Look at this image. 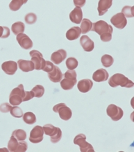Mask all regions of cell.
<instances>
[{
  "label": "cell",
  "instance_id": "cell-1",
  "mask_svg": "<svg viewBox=\"0 0 134 152\" xmlns=\"http://www.w3.org/2000/svg\"><path fill=\"white\" fill-rule=\"evenodd\" d=\"M109 86L112 88H116L117 86H121L123 88H130L133 87L134 83L131 81L129 78L125 77L124 75L116 73L113 75L108 80Z\"/></svg>",
  "mask_w": 134,
  "mask_h": 152
},
{
  "label": "cell",
  "instance_id": "cell-2",
  "mask_svg": "<svg viewBox=\"0 0 134 152\" xmlns=\"http://www.w3.org/2000/svg\"><path fill=\"white\" fill-rule=\"evenodd\" d=\"M26 91L24 89V86L20 84L17 88L12 90L9 96V102L11 105L15 106H19L22 102H24L25 97Z\"/></svg>",
  "mask_w": 134,
  "mask_h": 152
},
{
  "label": "cell",
  "instance_id": "cell-3",
  "mask_svg": "<svg viewBox=\"0 0 134 152\" xmlns=\"http://www.w3.org/2000/svg\"><path fill=\"white\" fill-rule=\"evenodd\" d=\"M64 79H62L61 81V86L63 90H72L77 83V72L75 69H68L66 71L64 75Z\"/></svg>",
  "mask_w": 134,
  "mask_h": 152
},
{
  "label": "cell",
  "instance_id": "cell-4",
  "mask_svg": "<svg viewBox=\"0 0 134 152\" xmlns=\"http://www.w3.org/2000/svg\"><path fill=\"white\" fill-rule=\"evenodd\" d=\"M42 128L45 134L50 136L52 143H57L61 140L62 131L59 127H55L52 124H45Z\"/></svg>",
  "mask_w": 134,
  "mask_h": 152
},
{
  "label": "cell",
  "instance_id": "cell-5",
  "mask_svg": "<svg viewBox=\"0 0 134 152\" xmlns=\"http://www.w3.org/2000/svg\"><path fill=\"white\" fill-rule=\"evenodd\" d=\"M8 149L11 152H25L28 149V145L24 140L18 141L15 137L11 135L8 143Z\"/></svg>",
  "mask_w": 134,
  "mask_h": 152
},
{
  "label": "cell",
  "instance_id": "cell-6",
  "mask_svg": "<svg viewBox=\"0 0 134 152\" xmlns=\"http://www.w3.org/2000/svg\"><path fill=\"white\" fill-rule=\"evenodd\" d=\"M74 143L79 146L81 152H94V148L91 144L86 142V136L83 133H80L75 137Z\"/></svg>",
  "mask_w": 134,
  "mask_h": 152
},
{
  "label": "cell",
  "instance_id": "cell-7",
  "mask_svg": "<svg viewBox=\"0 0 134 152\" xmlns=\"http://www.w3.org/2000/svg\"><path fill=\"white\" fill-rule=\"evenodd\" d=\"M53 110L55 113H59L60 118L63 120H69L72 116V110L64 103H61L55 105L53 107Z\"/></svg>",
  "mask_w": 134,
  "mask_h": 152
},
{
  "label": "cell",
  "instance_id": "cell-8",
  "mask_svg": "<svg viewBox=\"0 0 134 152\" xmlns=\"http://www.w3.org/2000/svg\"><path fill=\"white\" fill-rule=\"evenodd\" d=\"M29 54L30 56L31 57V61L34 64L35 69H36V70L42 69L43 67H45V63H46V61L42 58V54L37 50L31 51Z\"/></svg>",
  "mask_w": 134,
  "mask_h": 152
},
{
  "label": "cell",
  "instance_id": "cell-9",
  "mask_svg": "<svg viewBox=\"0 0 134 152\" xmlns=\"http://www.w3.org/2000/svg\"><path fill=\"white\" fill-rule=\"evenodd\" d=\"M92 31L96 32L97 34L102 35L106 32H113V28L112 26L107 23L104 20H100L92 24V28L91 29Z\"/></svg>",
  "mask_w": 134,
  "mask_h": 152
},
{
  "label": "cell",
  "instance_id": "cell-10",
  "mask_svg": "<svg viewBox=\"0 0 134 152\" xmlns=\"http://www.w3.org/2000/svg\"><path fill=\"white\" fill-rule=\"evenodd\" d=\"M106 113L108 116L112 119V120L115 121V122L121 120L124 115L123 110L115 104H110L107 107Z\"/></svg>",
  "mask_w": 134,
  "mask_h": 152
},
{
  "label": "cell",
  "instance_id": "cell-11",
  "mask_svg": "<svg viewBox=\"0 0 134 152\" xmlns=\"http://www.w3.org/2000/svg\"><path fill=\"white\" fill-rule=\"evenodd\" d=\"M44 136V130L40 126H36L30 133L29 141L31 142L37 144L42 141Z\"/></svg>",
  "mask_w": 134,
  "mask_h": 152
},
{
  "label": "cell",
  "instance_id": "cell-12",
  "mask_svg": "<svg viewBox=\"0 0 134 152\" xmlns=\"http://www.w3.org/2000/svg\"><path fill=\"white\" fill-rule=\"evenodd\" d=\"M111 22L117 28L122 29L127 26V20L122 13H118L111 18Z\"/></svg>",
  "mask_w": 134,
  "mask_h": 152
},
{
  "label": "cell",
  "instance_id": "cell-13",
  "mask_svg": "<svg viewBox=\"0 0 134 152\" xmlns=\"http://www.w3.org/2000/svg\"><path fill=\"white\" fill-rule=\"evenodd\" d=\"M16 40H17L20 46L21 47L22 49H26V50L31 49L33 45H34L31 38L27 36V35L24 34V33H21V34H18L17 37H16Z\"/></svg>",
  "mask_w": 134,
  "mask_h": 152
},
{
  "label": "cell",
  "instance_id": "cell-14",
  "mask_svg": "<svg viewBox=\"0 0 134 152\" xmlns=\"http://www.w3.org/2000/svg\"><path fill=\"white\" fill-rule=\"evenodd\" d=\"M18 68V63L13 61H6L1 65V69L8 75H13Z\"/></svg>",
  "mask_w": 134,
  "mask_h": 152
},
{
  "label": "cell",
  "instance_id": "cell-15",
  "mask_svg": "<svg viewBox=\"0 0 134 152\" xmlns=\"http://www.w3.org/2000/svg\"><path fill=\"white\" fill-rule=\"evenodd\" d=\"M80 43H81V45L83 47V50L86 51V52H92L94 48V42L86 35H83L80 38Z\"/></svg>",
  "mask_w": 134,
  "mask_h": 152
},
{
  "label": "cell",
  "instance_id": "cell-16",
  "mask_svg": "<svg viewBox=\"0 0 134 152\" xmlns=\"http://www.w3.org/2000/svg\"><path fill=\"white\" fill-rule=\"evenodd\" d=\"M70 20L72 23L80 24L83 20V12L81 7H75L70 13Z\"/></svg>",
  "mask_w": 134,
  "mask_h": 152
},
{
  "label": "cell",
  "instance_id": "cell-17",
  "mask_svg": "<svg viewBox=\"0 0 134 152\" xmlns=\"http://www.w3.org/2000/svg\"><path fill=\"white\" fill-rule=\"evenodd\" d=\"M92 86H93V82L92 80L88 79L81 80L77 83L78 90L83 93H86V92H89L92 89Z\"/></svg>",
  "mask_w": 134,
  "mask_h": 152
},
{
  "label": "cell",
  "instance_id": "cell-18",
  "mask_svg": "<svg viewBox=\"0 0 134 152\" xmlns=\"http://www.w3.org/2000/svg\"><path fill=\"white\" fill-rule=\"evenodd\" d=\"M67 57V52L64 49H59L53 52L51 56V61L55 64L59 65L65 60Z\"/></svg>",
  "mask_w": 134,
  "mask_h": 152
},
{
  "label": "cell",
  "instance_id": "cell-19",
  "mask_svg": "<svg viewBox=\"0 0 134 152\" xmlns=\"http://www.w3.org/2000/svg\"><path fill=\"white\" fill-rule=\"evenodd\" d=\"M113 4V0H100L98 3L97 11L99 15L102 16L108 11Z\"/></svg>",
  "mask_w": 134,
  "mask_h": 152
},
{
  "label": "cell",
  "instance_id": "cell-20",
  "mask_svg": "<svg viewBox=\"0 0 134 152\" xmlns=\"http://www.w3.org/2000/svg\"><path fill=\"white\" fill-rule=\"evenodd\" d=\"M109 75L105 69L101 68L94 72L92 75V79L96 82H104L108 79Z\"/></svg>",
  "mask_w": 134,
  "mask_h": 152
},
{
  "label": "cell",
  "instance_id": "cell-21",
  "mask_svg": "<svg viewBox=\"0 0 134 152\" xmlns=\"http://www.w3.org/2000/svg\"><path fill=\"white\" fill-rule=\"evenodd\" d=\"M48 77L49 80L53 83H59L63 79V74L59 67L54 65L53 70L48 72Z\"/></svg>",
  "mask_w": 134,
  "mask_h": 152
},
{
  "label": "cell",
  "instance_id": "cell-22",
  "mask_svg": "<svg viewBox=\"0 0 134 152\" xmlns=\"http://www.w3.org/2000/svg\"><path fill=\"white\" fill-rule=\"evenodd\" d=\"M18 67L24 72H29L35 69L34 63L31 61H26L23 59H20L18 61Z\"/></svg>",
  "mask_w": 134,
  "mask_h": 152
},
{
  "label": "cell",
  "instance_id": "cell-23",
  "mask_svg": "<svg viewBox=\"0 0 134 152\" xmlns=\"http://www.w3.org/2000/svg\"><path fill=\"white\" fill-rule=\"evenodd\" d=\"M81 34V30L78 26H73L66 32V38L69 40H75L79 38Z\"/></svg>",
  "mask_w": 134,
  "mask_h": 152
},
{
  "label": "cell",
  "instance_id": "cell-24",
  "mask_svg": "<svg viewBox=\"0 0 134 152\" xmlns=\"http://www.w3.org/2000/svg\"><path fill=\"white\" fill-rule=\"evenodd\" d=\"M92 24L93 23L90 20L87 18H83L81 22V26H80L82 34H86L90 31L92 28Z\"/></svg>",
  "mask_w": 134,
  "mask_h": 152
},
{
  "label": "cell",
  "instance_id": "cell-25",
  "mask_svg": "<svg viewBox=\"0 0 134 152\" xmlns=\"http://www.w3.org/2000/svg\"><path fill=\"white\" fill-rule=\"evenodd\" d=\"M24 30H25V25L23 22H17L12 24L11 26V31L13 33V34H15V36H17L18 34H21V33H24Z\"/></svg>",
  "mask_w": 134,
  "mask_h": 152
},
{
  "label": "cell",
  "instance_id": "cell-26",
  "mask_svg": "<svg viewBox=\"0 0 134 152\" xmlns=\"http://www.w3.org/2000/svg\"><path fill=\"white\" fill-rule=\"evenodd\" d=\"M28 0H12L9 4V9L13 11H17L22 6L27 3Z\"/></svg>",
  "mask_w": 134,
  "mask_h": 152
},
{
  "label": "cell",
  "instance_id": "cell-27",
  "mask_svg": "<svg viewBox=\"0 0 134 152\" xmlns=\"http://www.w3.org/2000/svg\"><path fill=\"white\" fill-rule=\"evenodd\" d=\"M24 122L27 124H33L36 122V117L32 112H26L23 115Z\"/></svg>",
  "mask_w": 134,
  "mask_h": 152
},
{
  "label": "cell",
  "instance_id": "cell-28",
  "mask_svg": "<svg viewBox=\"0 0 134 152\" xmlns=\"http://www.w3.org/2000/svg\"><path fill=\"white\" fill-rule=\"evenodd\" d=\"M102 63L104 67H110L114 63V59L111 55L105 54L102 57Z\"/></svg>",
  "mask_w": 134,
  "mask_h": 152
},
{
  "label": "cell",
  "instance_id": "cell-29",
  "mask_svg": "<svg viewBox=\"0 0 134 152\" xmlns=\"http://www.w3.org/2000/svg\"><path fill=\"white\" fill-rule=\"evenodd\" d=\"M12 135L15 137L18 141H22L26 138V133L22 129H17L12 133Z\"/></svg>",
  "mask_w": 134,
  "mask_h": 152
},
{
  "label": "cell",
  "instance_id": "cell-30",
  "mask_svg": "<svg viewBox=\"0 0 134 152\" xmlns=\"http://www.w3.org/2000/svg\"><path fill=\"white\" fill-rule=\"evenodd\" d=\"M66 67L68 68V69H75L77 67L78 65H79V62L75 58H73V57H70V58H68L66 60L65 62Z\"/></svg>",
  "mask_w": 134,
  "mask_h": 152
},
{
  "label": "cell",
  "instance_id": "cell-31",
  "mask_svg": "<svg viewBox=\"0 0 134 152\" xmlns=\"http://www.w3.org/2000/svg\"><path fill=\"white\" fill-rule=\"evenodd\" d=\"M31 91L34 92V97L40 98L44 95L45 93V88L42 86L37 85L31 90Z\"/></svg>",
  "mask_w": 134,
  "mask_h": 152
},
{
  "label": "cell",
  "instance_id": "cell-32",
  "mask_svg": "<svg viewBox=\"0 0 134 152\" xmlns=\"http://www.w3.org/2000/svg\"><path fill=\"white\" fill-rule=\"evenodd\" d=\"M10 113L13 117L15 118H20L23 117V111L20 107H18V106H13L11 107V110H10Z\"/></svg>",
  "mask_w": 134,
  "mask_h": 152
},
{
  "label": "cell",
  "instance_id": "cell-33",
  "mask_svg": "<svg viewBox=\"0 0 134 152\" xmlns=\"http://www.w3.org/2000/svg\"><path fill=\"white\" fill-rule=\"evenodd\" d=\"M134 7H130V6H125L123 7V9H122V13H123V15L127 18H133L134 17V13H133Z\"/></svg>",
  "mask_w": 134,
  "mask_h": 152
},
{
  "label": "cell",
  "instance_id": "cell-34",
  "mask_svg": "<svg viewBox=\"0 0 134 152\" xmlns=\"http://www.w3.org/2000/svg\"><path fill=\"white\" fill-rule=\"evenodd\" d=\"M25 22L26 24H34L37 20V16L35 13H30L26 15L25 18H24Z\"/></svg>",
  "mask_w": 134,
  "mask_h": 152
},
{
  "label": "cell",
  "instance_id": "cell-35",
  "mask_svg": "<svg viewBox=\"0 0 134 152\" xmlns=\"http://www.w3.org/2000/svg\"><path fill=\"white\" fill-rule=\"evenodd\" d=\"M10 36V29L7 26H0V38H7Z\"/></svg>",
  "mask_w": 134,
  "mask_h": 152
},
{
  "label": "cell",
  "instance_id": "cell-36",
  "mask_svg": "<svg viewBox=\"0 0 134 152\" xmlns=\"http://www.w3.org/2000/svg\"><path fill=\"white\" fill-rule=\"evenodd\" d=\"M112 34L113 32H106L104 33L102 35H100V39L101 40L104 42H109L112 39Z\"/></svg>",
  "mask_w": 134,
  "mask_h": 152
},
{
  "label": "cell",
  "instance_id": "cell-37",
  "mask_svg": "<svg viewBox=\"0 0 134 152\" xmlns=\"http://www.w3.org/2000/svg\"><path fill=\"white\" fill-rule=\"evenodd\" d=\"M53 67H54V65H53L52 63L49 62V61H46L45 67H43L42 70L48 73V72H50L53 70Z\"/></svg>",
  "mask_w": 134,
  "mask_h": 152
},
{
  "label": "cell",
  "instance_id": "cell-38",
  "mask_svg": "<svg viewBox=\"0 0 134 152\" xmlns=\"http://www.w3.org/2000/svg\"><path fill=\"white\" fill-rule=\"evenodd\" d=\"M12 106H11V104L9 103H4L2 104L0 106V111L1 113H8L10 111Z\"/></svg>",
  "mask_w": 134,
  "mask_h": 152
},
{
  "label": "cell",
  "instance_id": "cell-39",
  "mask_svg": "<svg viewBox=\"0 0 134 152\" xmlns=\"http://www.w3.org/2000/svg\"><path fill=\"white\" fill-rule=\"evenodd\" d=\"M73 1L76 7H83L86 4V0H73Z\"/></svg>",
  "mask_w": 134,
  "mask_h": 152
},
{
  "label": "cell",
  "instance_id": "cell-40",
  "mask_svg": "<svg viewBox=\"0 0 134 152\" xmlns=\"http://www.w3.org/2000/svg\"><path fill=\"white\" fill-rule=\"evenodd\" d=\"M34 97V94L32 91H26L25 97H24V102H27Z\"/></svg>",
  "mask_w": 134,
  "mask_h": 152
},
{
  "label": "cell",
  "instance_id": "cell-41",
  "mask_svg": "<svg viewBox=\"0 0 134 152\" xmlns=\"http://www.w3.org/2000/svg\"><path fill=\"white\" fill-rule=\"evenodd\" d=\"M0 151H6V152H8L9 151H8L7 149H6V148H4V149H0Z\"/></svg>",
  "mask_w": 134,
  "mask_h": 152
}]
</instances>
